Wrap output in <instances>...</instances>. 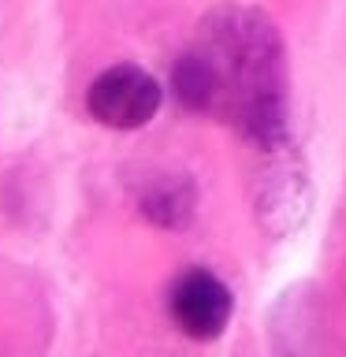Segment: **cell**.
Wrapping results in <instances>:
<instances>
[{"label": "cell", "mask_w": 346, "mask_h": 357, "mask_svg": "<svg viewBox=\"0 0 346 357\" xmlns=\"http://www.w3.org/2000/svg\"><path fill=\"white\" fill-rule=\"evenodd\" d=\"M86 105H89V116L97 123H105V127L134 130V127H145L156 116V108H160V86L142 67L116 63L105 75L93 78V86L86 93Z\"/></svg>", "instance_id": "obj_1"}, {"label": "cell", "mask_w": 346, "mask_h": 357, "mask_svg": "<svg viewBox=\"0 0 346 357\" xmlns=\"http://www.w3.org/2000/svg\"><path fill=\"white\" fill-rule=\"evenodd\" d=\"M231 290L212 272H186L172 290V317L190 339H216L231 320Z\"/></svg>", "instance_id": "obj_2"}, {"label": "cell", "mask_w": 346, "mask_h": 357, "mask_svg": "<svg viewBox=\"0 0 346 357\" xmlns=\"http://www.w3.org/2000/svg\"><path fill=\"white\" fill-rule=\"evenodd\" d=\"M261 212L268 216L272 231H294L309 212V183L301 167H279L268 175Z\"/></svg>", "instance_id": "obj_3"}, {"label": "cell", "mask_w": 346, "mask_h": 357, "mask_svg": "<svg viewBox=\"0 0 346 357\" xmlns=\"http://www.w3.org/2000/svg\"><path fill=\"white\" fill-rule=\"evenodd\" d=\"M172 89H175V97L194 112H205L223 97L220 93V75H216V67H212V60L205 52H186L183 60L175 63Z\"/></svg>", "instance_id": "obj_4"}]
</instances>
